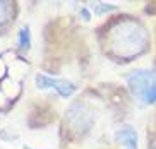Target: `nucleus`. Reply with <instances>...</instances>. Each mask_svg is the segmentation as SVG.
I'll return each mask as SVG.
<instances>
[{
    "label": "nucleus",
    "instance_id": "nucleus-1",
    "mask_svg": "<svg viewBox=\"0 0 156 149\" xmlns=\"http://www.w3.org/2000/svg\"><path fill=\"white\" fill-rule=\"evenodd\" d=\"M125 79H127L129 87L139 99H142L147 105L156 103V72L139 69V70H132L130 74H127Z\"/></svg>",
    "mask_w": 156,
    "mask_h": 149
},
{
    "label": "nucleus",
    "instance_id": "nucleus-2",
    "mask_svg": "<svg viewBox=\"0 0 156 149\" xmlns=\"http://www.w3.org/2000/svg\"><path fill=\"white\" fill-rule=\"evenodd\" d=\"M34 82H36V87L40 89H55L62 98H69L76 93L77 86L72 84L69 81H64V79H55V77H48L45 74H36L34 77Z\"/></svg>",
    "mask_w": 156,
    "mask_h": 149
},
{
    "label": "nucleus",
    "instance_id": "nucleus-3",
    "mask_svg": "<svg viewBox=\"0 0 156 149\" xmlns=\"http://www.w3.org/2000/svg\"><path fill=\"white\" fill-rule=\"evenodd\" d=\"M115 137H117V142L122 147L137 149V132L134 130V127H130V125L120 127L119 130H117V134H115Z\"/></svg>",
    "mask_w": 156,
    "mask_h": 149
},
{
    "label": "nucleus",
    "instance_id": "nucleus-4",
    "mask_svg": "<svg viewBox=\"0 0 156 149\" xmlns=\"http://www.w3.org/2000/svg\"><path fill=\"white\" fill-rule=\"evenodd\" d=\"M19 48L23 51H28L31 48V31L28 26H23L19 29Z\"/></svg>",
    "mask_w": 156,
    "mask_h": 149
},
{
    "label": "nucleus",
    "instance_id": "nucleus-5",
    "mask_svg": "<svg viewBox=\"0 0 156 149\" xmlns=\"http://www.w3.org/2000/svg\"><path fill=\"white\" fill-rule=\"evenodd\" d=\"M91 7H93V10H94V14H98V16H101L103 12H110V10H115V9H117L115 5L101 4V2H98V4H93Z\"/></svg>",
    "mask_w": 156,
    "mask_h": 149
},
{
    "label": "nucleus",
    "instance_id": "nucleus-6",
    "mask_svg": "<svg viewBox=\"0 0 156 149\" xmlns=\"http://www.w3.org/2000/svg\"><path fill=\"white\" fill-rule=\"evenodd\" d=\"M7 9H9V5L5 4V2H0V23L7 17V16H5V14H7Z\"/></svg>",
    "mask_w": 156,
    "mask_h": 149
},
{
    "label": "nucleus",
    "instance_id": "nucleus-7",
    "mask_svg": "<svg viewBox=\"0 0 156 149\" xmlns=\"http://www.w3.org/2000/svg\"><path fill=\"white\" fill-rule=\"evenodd\" d=\"M81 14H83V19H84V21H89V10H87L86 7H83V9H81Z\"/></svg>",
    "mask_w": 156,
    "mask_h": 149
},
{
    "label": "nucleus",
    "instance_id": "nucleus-8",
    "mask_svg": "<svg viewBox=\"0 0 156 149\" xmlns=\"http://www.w3.org/2000/svg\"><path fill=\"white\" fill-rule=\"evenodd\" d=\"M23 149H33V147H29V146H24V147Z\"/></svg>",
    "mask_w": 156,
    "mask_h": 149
}]
</instances>
